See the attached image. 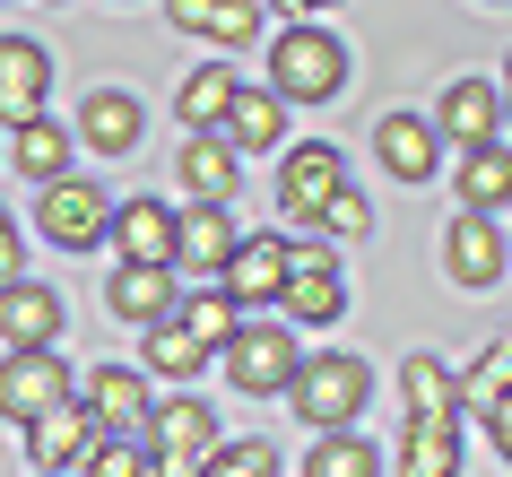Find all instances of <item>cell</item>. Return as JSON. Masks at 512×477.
Masks as SVG:
<instances>
[{"label":"cell","mask_w":512,"mask_h":477,"mask_svg":"<svg viewBox=\"0 0 512 477\" xmlns=\"http://www.w3.org/2000/svg\"><path fill=\"white\" fill-rule=\"evenodd\" d=\"M35 226H44L53 252H96V243H113V191L87 183V174H61L35 200Z\"/></svg>","instance_id":"cell-4"},{"label":"cell","mask_w":512,"mask_h":477,"mask_svg":"<svg viewBox=\"0 0 512 477\" xmlns=\"http://www.w3.org/2000/svg\"><path fill=\"white\" fill-rule=\"evenodd\" d=\"M486 9H504V0H486Z\"/></svg>","instance_id":"cell-42"},{"label":"cell","mask_w":512,"mask_h":477,"mask_svg":"<svg viewBox=\"0 0 512 477\" xmlns=\"http://www.w3.org/2000/svg\"><path fill=\"white\" fill-rule=\"evenodd\" d=\"M200 365H209V347H200L183 321L165 313L157 330H148V373H165V382H183V391H191V382H200Z\"/></svg>","instance_id":"cell-28"},{"label":"cell","mask_w":512,"mask_h":477,"mask_svg":"<svg viewBox=\"0 0 512 477\" xmlns=\"http://www.w3.org/2000/svg\"><path fill=\"white\" fill-rule=\"evenodd\" d=\"M79 399H87V417L105 425V434H139L148 408H157V399H148V373H131V365H96L79 382Z\"/></svg>","instance_id":"cell-14"},{"label":"cell","mask_w":512,"mask_h":477,"mask_svg":"<svg viewBox=\"0 0 512 477\" xmlns=\"http://www.w3.org/2000/svg\"><path fill=\"white\" fill-rule=\"evenodd\" d=\"M304 477H382V451L365 443L356 425H339V434H322V443H313Z\"/></svg>","instance_id":"cell-29"},{"label":"cell","mask_w":512,"mask_h":477,"mask_svg":"<svg viewBox=\"0 0 512 477\" xmlns=\"http://www.w3.org/2000/svg\"><path fill=\"white\" fill-rule=\"evenodd\" d=\"M61 399H79L61 347H9V356H0V417L9 425H35L44 408H61Z\"/></svg>","instance_id":"cell-6"},{"label":"cell","mask_w":512,"mask_h":477,"mask_svg":"<svg viewBox=\"0 0 512 477\" xmlns=\"http://www.w3.org/2000/svg\"><path fill=\"white\" fill-rule=\"evenodd\" d=\"M486 434H495V451H504V460H512V391L495 399V408H486Z\"/></svg>","instance_id":"cell-37"},{"label":"cell","mask_w":512,"mask_h":477,"mask_svg":"<svg viewBox=\"0 0 512 477\" xmlns=\"http://www.w3.org/2000/svg\"><path fill=\"white\" fill-rule=\"evenodd\" d=\"M278 304H287V330H330V321L348 313V278L330 261V243H296V252H287Z\"/></svg>","instance_id":"cell-5"},{"label":"cell","mask_w":512,"mask_h":477,"mask_svg":"<svg viewBox=\"0 0 512 477\" xmlns=\"http://www.w3.org/2000/svg\"><path fill=\"white\" fill-rule=\"evenodd\" d=\"M174 321H183V330L209 347V356H226V339H235V321H243V313H235V295H226V287H200L191 304H174Z\"/></svg>","instance_id":"cell-30"},{"label":"cell","mask_w":512,"mask_h":477,"mask_svg":"<svg viewBox=\"0 0 512 477\" xmlns=\"http://www.w3.org/2000/svg\"><path fill=\"white\" fill-rule=\"evenodd\" d=\"M18 278V226H9V209H0V287Z\"/></svg>","instance_id":"cell-38"},{"label":"cell","mask_w":512,"mask_h":477,"mask_svg":"<svg viewBox=\"0 0 512 477\" xmlns=\"http://www.w3.org/2000/svg\"><path fill=\"white\" fill-rule=\"evenodd\" d=\"M139 122H148V113H139V96H122V87H96V96L79 105V122H70V131H79L96 157H131V148H139Z\"/></svg>","instance_id":"cell-21"},{"label":"cell","mask_w":512,"mask_h":477,"mask_svg":"<svg viewBox=\"0 0 512 477\" xmlns=\"http://www.w3.org/2000/svg\"><path fill=\"white\" fill-rule=\"evenodd\" d=\"M174 183L191 191V209H226V200H235V148L217 131H191L183 148H174Z\"/></svg>","instance_id":"cell-15"},{"label":"cell","mask_w":512,"mask_h":477,"mask_svg":"<svg viewBox=\"0 0 512 477\" xmlns=\"http://www.w3.org/2000/svg\"><path fill=\"white\" fill-rule=\"evenodd\" d=\"M44 477H70V469H44Z\"/></svg>","instance_id":"cell-41"},{"label":"cell","mask_w":512,"mask_h":477,"mask_svg":"<svg viewBox=\"0 0 512 477\" xmlns=\"http://www.w3.org/2000/svg\"><path fill=\"white\" fill-rule=\"evenodd\" d=\"M96 434H105V425L87 417V399H61V408H44V417L27 425V451H35V469H79Z\"/></svg>","instance_id":"cell-19"},{"label":"cell","mask_w":512,"mask_h":477,"mask_svg":"<svg viewBox=\"0 0 512 477\" xmlns=\"http://www.w3.org/2000/svg\"><path fill=\"white\" fill-rule=\"evenodd\" d=\"M504 252H512V243H504Z\"/></svg>","instance_id":"cell-44"},{"label":"cell","mask_w":512,"mask_h":477,"mask_svg":"<svg viewBox=\"0 0 512 477\" xmlns=\"http://www.w3.org/2000/svg\"><path fill=\"white\" fill-rule=\"evenodd\" d=\"M217 365H226V382H235V391H252V399H287V382H296L304 373V339L296 330H287V321H235V339H226V356H217Z\"/></svg>","instance_id":"cell-3"},{"label":"cell","mask_w":512,"mask_h":477,"mask_svg":"<svg viewBox=\"0 0 512 477\" xmlns=\"http://www.w3.org/2000/svg\"><path fill=\"white\" fill-rule=\"evenodd\" d=\"M174 35H209V44H252L261 35V0H165Z\"/></svg>","instance_id":"cell-23"},{"label":"cell","mask_w":512,"mask_h":477,"mask_svg":"<svg viewBox=\"0 0 512 477\" xmlns=\"http://www.w3.org/2000/svg\"><path fill=\"white\" fill-rule=\"evenodd\" d=\"M209 477H278V451L252 434V443H217L209 451Z\"/></svg>","instance_id":"cell-34"},{"label":"cell","mask_w":512,"mask_h":477,"mask_svg":"<svg viewBox=\"0 0 512 477\" xmlns=\"http://www.w3.org/2000/svg\"><path fill=\"white\" fill-rule=\"evenodd\" d=\"M452 191H460V209H478V217H495L512 200V148L495 139V148H469L460 157V174H452Z\"/></svg>","instance_id":"cell-26"},{"label":"cell","mask_w":512,"mask_h":477,"mask_svg":"<svg viewBox=\"0 0 512 477\" xmlns=\"http://www.w3.org/2000/svg\"><path fill=\"white\" fill-rule=\"evenodd\" d=\"M339 191H348V157H339L330 139H304V148H287V165H278V209L296 217V226H322Z\"/></svg>","instance_id":"cell-7"},{"label":"cell","mask_w":512,"mask_h":477,"mask_svg":"<svg viewBox=\"0 0 512 477\" xmlns=\"http://www.w3.org/2000/svg\"><path fill=\"white\" fill-rule=\"evenodd\" d=\"M443 261H452V287H495L512 269V252H504V235H495V217L460 209L452 235H443Z\"/></svg>","instance_id":"cell-13"},{"label":"cell","mask_w":512,"mask_h":477,"mask_svg":"<svg viewBox=\"0 0 512 477\" xmlns=\"http://www.w3.org/2000/svg\"><path fill=\"white\" fill-rule=\"evenodd\" d=\"M504 391H512V339H495L478 365L460 373V408H469V417H486V408H495Z\"/></svg>","instance_id":"cell-32"},{"label":"cell","mask_w":512,"mask_h":477,"mask_svg":"<svg viewBox=\"0 0 512 477\" xmlns=\"http://www.w3.org/2000/svg\"><path fill=\"white\" fill-rule=\"evenodd\" d=\"M70 148H79V131H61L53 113H35V122H18V139H9V157H18V174H27L35 191L70 174Z\"/></svg>","instance_id":"cell-24"},{"label":"cell","mask_w":512,"mask_h":477,"mask_svg":"<svg viewBox=\"0 0 512 477\" xmlns=\"http://www.w3.org/2000/svg\"><path fill=\"white\" fill-rule=\"evenodd\" d=\"M400 382H408V417H460V382L434 365V356H408Z\"/></svg>","instance_id":"cell-31"},{"label":"cell","mask_w":512,"mask_h":477,"mask_svg":"<svg viewBox=\"0 0 512 477\" xmlns=\"http://www.w3.org/2000/svg\"><path fill=\"white\" fill-rule=\"evenodd\" d=\"M287 252H296L287 235H252V243H235V261H226V278H217V287L235 295V313H252V304H278V287H287Z\"/></svg>","instance_id":"cell-12"},{"label":"cell","mask_w":512,"mask_h":477,"mask_svg":"<svg viewBox=\"0 0 512 477\" xmlns=\"http://www.w3.org/2000/svg\"><path fill=\"white\" fill-rule=\"evenodd\" d=\"M226 105H235V70H226V61L191 70V79H183V96H174L183 131H226Z\"/></svg>","instance_id":"cell-27"},{"label":"cell","mask_w":512,"mask_h":477,"mask_svg":"<svg viewBox=\"0 0 512 477\" xmlns=\"http://www.w3.org/2000/svg\"><path fill=\"white\" fill-rule=\"evenodd\" d=\"M374 157H382V174H400V183H434V165H443V131H434L426 113H382L374 122Z\"/></svg>","instance_id":"cell-9"},{"label":"cell","mask_w":512,"mask_h":477,"mask_svg":"<svg viewBox=\"0 0 512 477\" xmlns=\"http://www.w3.org/2000/svg\"><path fill=\"white\" fill-rule=\"evenodd\" d=\"M148 477H209V460H157Z\"/></svg>","instance_id":"cell-39"},{"label":"cell","mask_w":512,"mask_h":477,"mask_svg":"<svg viewBox=\"0 0 512 477\" xmlns=\"http://www.w3.org/2000/svg\"><path fill=\"white\" fill-rule=\"evenodd\" d=\"M365 226H374V217H365V200H356V183H348V191H339V200H330V217H322V235L356 243V235H365Z\"/></svg>","instance_id":"cell-35"},{"label":"cell","mask_w":512,"mask_h":477,"mask_svg":"<svg viewBox=\"0 0 512 477\" xmlns=\"http://www.w3.org/2000/svg\"><path fill=\"white\" fill-rule=\"evenodd\" d=\"M495 96H504V122H512V53H504V87H495Z\"/></svg>","instance_id":"cell-40"},{"label":"cell","mask_w":512,"mask_h":477,"mask_svg":"<svg viewBox=\"0 0 512 477\" xmlns=\"http://www.w3.org/2000/svg\"><path fill=\"white\" fill-rule=\"evenodd\" d=\"M278 9H287V27H330L339 0H278Z\"/></svg>","instance_id":"cell-36"},{"label":"cell","mask_w":512,"mask_h":477,"mask_svg":"<svg viewBox=\"0 0 512 477\" xmlns=\"http://www.w3.org/2000/svg\"><path fill=\"white\" fill-rule=\"evenodd\" d=\"M434 131L452 139L460 157H469V148H495V131H504V96H495L486 79H452V87H443V105H434Z\"/></svg>","instance_id":"cell-11"},{"label":"cell","mask_w":512,"mask_h":477,"mask_svg":"<svg viewBox=\"0 0 512 477\" xmlns=\"http://www.w3.org/2000/svg\"><path fill=\"white\" fill-rule=\"evenodd\" d=\"M400 477H460V417H408Z\"/></svg>","instance_id":"cell-25"},{"label":"cell","mask_w":512,"mask_h":477,"mask_svg":"<svg viewBox=\"0 0 512 477\" xmlns=\"http://www.w3.org/2000/svg\"><path fill=\"white\" fill-rule=\"evenodd\" d=\"M235 226H226V209H183V235H174V278H183V269H191V278H209V287H217V278H226V261H235Z\"/></svg>","instance_id":"cell-20"},{"label":"cell","mask_w":512,"mask_h":477,"mask_svg":"<svg viewBox=\"0 0 512 477\" xmlns=\"http://www.w3.org/2000/svg\"><path fill=\"white\" fill-rule=\"evenodd\" d=\"M53 96V53L35 35H0V122H35Z\"/></svg>","instance_id":"cell-10"},{"label":"cell","mask_w":512,"mask_h":477,"mask_svg":"<svg viewBox=\"0 0 512 477\" xmlns=\"http://www.w3.org/2000/svg\"><path fill=\"white\" fill-rule=\"evenodd\" d=\"M105 313H113V321H139V330H157V321L174 313V269H148V261L105 269Z\"/></svg>","instance_id":"cell-18"},{"label":"cell","mask_w":512,"mask_h":477,"mask_svg":"<svg viewBox=\"0 0 512 477\" xmlns=\"http://www.w3.org/2000/svg\"><path fill=\"white\" fill-rule=\"evenodd\" d=\"M365 399H374V365H365V356H304V373L287 382V408H296L313 434L356 425V417H365Z\"/></svg>","instance_id":"cell-2"},{"label":"cell","mask_w":512,"mask_h":477,"mask_svg":"<svg viewBox=\"0 0 512 477\" xmlns=\"http://www.w3.org/2000/svg\"><path fill=\"white\" fill-rule=\"evenodd\" d=\"M226 148H235V157H270L278 139H287V105H278L270 87H235V105H226Z\"/></svg>","instance_id":"cell-22"},{"label":"cell","mask_w":512,"mask_h":477,"mask_svg":"<svg viewBox=\"0 0 512 477\" xmlns=\"http://www.w3.org/2000/svg\"><path fill=\"white\" fill-rule=\"evenodd\" d=\"M348 79H356V53L330 27H287L270 44V96L278 105H330V96H348Z\"/></svg>","instance_id":"cell-1"},{"label":"cell","mask_w":512,"mask_h":477,"mask_svg":"<svg viewBox=\"0 0 512 477\" xmlns=\"http://www.w3.org/2000/svg\"><path fill=\"white\" fill-rule=\"evenodd\" d=\"M504 339H512V321H504Z\"/></svg>","instance_id":"cell-43"},{"label":"cell","mask_w":512,"mask_h":477,"mask_svg":"<svg viewBox=\"0 0 512 477\" xmlns=\"http://www.w3.org/2000/svg\"><path fill=\"white\" fill-rule=\"evenodd\" d=\"M148 469H157V460H148L139 434H96L87 460H79V477H148Z\"/></svg>","instance_id":"cell-33"},{"label":"cell","mask_w":512,"mask_h":477,"mask_svg":"<svg viewBox=\"0 0 512 477\" xmlns=\"http://www.w3.org/2000/svg\"><path fill=\"white\" fill-rule=\"evenodd\" d=\"M0 339L9 347H53L61 339V287L9 278V287H0Z\"/></svg>","instance_id":"cell-17"},{"label":"cell","mask_w":512,"mask_h":477,"mask_svg":"<svg viewBox=\"0 0 512 477\" xmlns=\"http://www.w3.org/2000/svg\"><path fill=\"white\" fill-rule=\"evenodd\" d=\"M139 443H148V460H209L226 434H217V408L200 391H174L148 408V425H139Z\"/></svg>","instance_id":"cell-8"},{"label":"cell","mask_w":512,"mask_h":477,"mask_svg":"<svg viewBox=\"0 0 512 477\" xmlns=\"http://www.w3.org/2000/svg\"><path fill=\"white\" fill-rule=\"evenodd\" d=\"M174 235H183V209H165V200H122V209H113V243H122V261L174 269Z\"/></svg>","instance_id":"cell-16"}]
</instances>
